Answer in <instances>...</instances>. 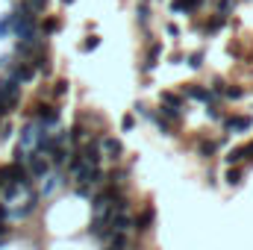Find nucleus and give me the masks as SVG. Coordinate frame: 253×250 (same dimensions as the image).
I'll return each instance as SVG.
<instances>
[{"label": "nucleus", "instance_id": "33", "mask_svg": "<svg viewBox=\"0 0 253 250\" xmlns=\"http://www.w3.org/2000/svg\"><path fill=\"white\" fill-rule=\"evenodd\" d=\"M62 3H65V6H71V3H74V0H62Z\"/></svg>", "mask_w": 253, "mask_h": 250}, {"label": "nucleus", "instance_id": "35", "mask_svg": "<svg viewBox=\"0 0 253 250\" xmlns=\"http://www.w3.org/2000/svg\"><path fill=\"white\" fill-rule=\"evenodd\" d=\"M106 250H112V248H106Z\"/></svg>", "mask_w": 253, "mask_h": 250}, {"label": "nucleus", "instance_id": "18", "mask_svg": "<svg viewBox=\"0 0 253 250\" xmlns=\"http://www.w3.org/2000/svg\"><path fill=\"white\" fill-rule=\"evenodd\" d=\"M159 53H162V44H159V42H156V44H150V50H147V62H144V71H150V68L156 65Z\"/></svg>", "mask_w": 253, "mask_h": 250}, {"label": "nucleus", "instance_id": "15", "mask_svg": "<svg viewBox=\"0 0 253 250\" xmlns=\"http://www.w3.org/2000/svg\"><path fill=\"white\" fill-rule=\"evenodd\" d=\"M159 118H162V121H168V124H177V121H180V109H174V106H165V103H162Z\"/></svg>", "mask_w": 253, "mask_h": 250}, {"label": "nucleus", "instance_id": "25", "mask_svg": "<svg viewBox=\"0 0 253 250\" xmlns=\"http://www.w3.org/2000/svg\"><path fill=\"white\" fill-rule=\"evenodd\" d=\"M189 65H191V68H200V65H203V50H194V53H189Z\"/></svg>", "mask_w": 253, "mask_h": 250}, {"label": "nucleus", "instance_id": "9", "mask_svg": "<svg viewBox=\"0 0 253 250\" xmlns=\"http://www.w3.org/2000/svg\"><path fill=\"white\" fill-rule=\"evenodd\" d=\"M183 94L191 97V100H200V103H209V100H212V91H209L206 85H197V83H186V85H183Z\"/></svg>", "mask_w": 253, "mask_h": 250}, {"label": "nucleus", "instance_id": "13", "mask_svg": "<svg viewBox=\"0 0 253 250\" xmlns=\"http://www.w3.org/2000/svg\"><path fill=\"white\" fill-rule=\"evenodd\" d=\"M200 6H203V0H171V12H186V15H191Z\"/></svg>", "mask_w": 253, "mask_h": 250}, {"label": "nucleus", "instance_id": "23", "mask_svg": "<svg viewBox=\"0 0 253 250\" xmlns=\"http://www.w3.org/2000/svg\"><path fill=\"white\" fill-rule=\"evenodd\" d=\"M197 150H200V156H203V159H209V156L215 153V144H212V141H200V147H197Z\"/></svg>", "mask_w": 253, "mask_h": 250}, {"label": "nucleus", "instance_id": "27", "mask_svg": "<svg viewBox=\"0 0 253 250\" xmlns=\"http://www.w3.org/2000/svg\"><path fill=\"white\" fill-rule=\"evenodd\" d=\"M121 126H124V129H132V126H135V115H124Z\"/></svg>", "mask_w": 253, "mask_h": 250}, {"label": "nucleus", "instance_id": "32", "mask_svg": "<svg viewBox=\"0 0 253 250\" xmlns=\"http://www.w3.org/2000/svg\"><path fill=\"white\" fill-rule=\"evenodd\" d=\"M6 233H9V227H6V224H3V221H0V239H3V236H6Z\"/></svg>", "mask_w": 253, "mask_h": 250}, {"label": "nucleus", "instance_id": "28", "mask_svg": "<svg viewBox=\"0 0 253 250\" xmlns=\"http://www.w3.org/2000/svg\"><path fill=\"white\" fill-rule=\"evenodd\" d=\"M65 91H68V80H59V83H56V94L62 97Z\"/></svg>", "mask_w": 253, "mask_h": 250}, {"label": "nucleus", "instance_id": "17", "mask_svg": "<svg viewBox=\"0 0 253 250\" xmlns=\"http://www.w3.org/2000/svg\"><path fill=\"white\" fill-rule=\"evenodd\" d=\"M224 180H227V186H242V168L239 165H230V171L224 174Z\"/></svg>", "mask_w": 253, "mask_h": 250}, {"label": "nucleus", "instance_id": "6", "mask_svg": "<svg viewBox=\"0 0 253 250\" xmlns=\"http://www.w3.org/2000/svg\"><path fill=\"white\" fill-rule=\"evenodd\" d=\"M88 233H91L94 239H106V236H109V212L94 215L91 224H88Z\"/></svg>", "mask_w": 253, "mask_h": 250}, {"label": "nucleus", "instance_id": "5", "mask_svg": "<svg viewBox=\"0 0 253 250\" xmlns=\"http://www.w3.org/2000/svg\"><path fill=\"white\" fill-rule=\"evenodd\" d=\"M100 150H103V156H109V159H121L124 156V144L115 138V135H106V138H100Z\"/></svg>", "mask_w": 253, "mask_h": 250}, {"label": "nucleus", "instance_id": "1", "mask_svg": "<svg viewBox=\"0 0 253 250\" xmlns=\"http://www.w3.org/2000/svg\"><path fill=\"white\" fill-rule=\"evenodd\" d=\"M18 100H21V83L12 80V77L0 80V118L9 115V112L18 106Z\"/></svg>", "mask_w": 253, "mask_h": 250}, {"label": "nucleus", "instance_id": "29", "mask_svg": "<svg viewBox=\"0 0 253 250\" xmlns=\"http://www.w3.org/2000/svg\"><path fill=\"white\" fill-rule=\"evenodd\" d=\"M135 15H138V21H141V24H144V21H147V6H144V3H141V6H138V12H135Z\"/></svg>", "mask_w": 253, "mask_h": 250}, {"label": "nucleus", "instance_id": "7", "mask_svg": "<svg viewBox=\"0 0 253 250\" xmlns=\"http://www.w3.org/2000/svg\"><path fill=\"white\" fill-rule=\"evenodd\" d=\"M36 115H39V124L42 126H53L59 121V109L50 106V103H39V106H36Z\"/></svg>", "mask_w": 253, "mask_h": 250}, {"label": "nucleus", "instance_id": "11", "mask_svg": "<svg viewBox=\"0 0 253 250\" xmlns=\"http://www.w3.org/2000/svg\"><path fill=\"white\" fill-rule=\"evenodd\" d=\"M251 126H253L251 115H233V118L224 121V129H227V132H248Z\"/></svg>", "mask_w": 253, "mask_h": 250}, {"label": "nucleus", "instance_id": "31", "mask_svg": "<svg viewBox=\"0 0 253 250\" xmlns=\"http://www.w3.org/2000/svg\"><path fill=\"white\" fill-rule=\"evenodd\" d=\"M6 215H9V209H6V206H0V221H6Z\"/></svg>", "mask_w": 253, "mask_h": 250}, {"label": "nucleus", "instance_id": "16", "mask_svg": "<svg viewBox=\"0 0 253 250\" xmlns=\"http://www.w3.org/2000/svg\"><path fill=\"white\" fill-rule=\"evenodd\" d=\"M59 27H62V21H59V18H44V21H42V33H44V36L59 33Z\"/></svg>", "mask_w": 253, "mask_h": 250}, {"label": "nucleus", "instance_id": "14", "mask_svg": "<svg viewBox=\"0 0 253 250\" xmlns=\"http://www.w3.org/2000/svg\"><path fill=\"white\" fill-rule=\"evenodd\" d=\"M106 242H109V248H112V250H126V245H129V239H126V233H112V230H109V236H106Z\"/></svg>", "mask_w": 253, "mask_h": 250}, {"label": "nucleus", "instance_id": "34", "mask_svg": "<svg viewBox=\"0 0 253 250\" xmlns=\"http://www.w3.org/2000/svg\"><path fill=\"white\" fill-rule=\"evenodd\" d=\"M141 3H147V0H141Z\"/></svg>", "mask_w": 253, "mask_h": 250}, {"label": "nucleus", "instance_id": "26", "mask_svg": "<svg viewBox=\"0 0 253 250\" xmlns=\"http://www.w3.org/2000/svg\"><path fill=\"white\" fill-rule=\"evenodd\" d=\"M6 183H12V171H9V165H6V168H0V188L6 186Z\"/></svg>", "mask_w": 253, "mask_h": 250}, {"label": "nucleus", "instance_id": "24", "mask_svg": "<svg viewBox=\"0 0 253 250\" xmlns=\"http://www.w3.org/2000/svg\"><path fill=\"white\" fill-rule=\"evenodd\" d=\"M233 6H236V0H218V15H230Z\"/></svg>", "mask_w": 253, "mask_h": 250}, {"label": "nucleus", "instance_id": "4", "mask_svg": "<svg viewBox=\"0 0 253 250\" xmlns=\"http://www.w3.org/2000/svg\"><path fill=\"white\" fill-rule=\"evenodd\" d=\"M153 221H156V209H153V203L141 206V212L132 218V224H135V230H138V233H147V230L153 227Z\"/></svg>", "mask_w": 253, "mask_h": 250}, {"label": "nucleus", "instance_id": "10", "mask_svg": "<svg viewBox=\"0 0 253 250\" xmlns=\"http://www.w3.org/2000/svg\"><path fill=\"white\" fill-rule=\"evenodd\" d=\"M80 153H83V159H85L88 165H100V159H103L100 141H85V144L80 147Z\"/></svg>", "mask_w": 253, "mask_h": 250}, {"label": "nucleus", "instance_id": "19", "mask_svg": "<svg viewBox=\"0 0 253 250\" xmlns=\"http://www.w3.org/2000/svg\"><path fill=\"white\" fill-rule=\"evenodd\" d=\"M162 103H165V106L180 109V106H183V97H180V94H174V91H162Z\"/></svg>", "mask_w": 253, "mask_h": 250}, {"label": "nucleus", "instance_id": "30", "mask_svg": "<svg viewBox=\"0 0 253 250\" xmlns=\"http://www.w3.org/2000/svg\"><path fill=\"white\" fill-rule=\"evenodd\" d=\"M30 6H33V9H36V12H42V9H44V6H47V0H30Z\"/></svg>", "mask_w": 253, "mask_h": 250}, {"label": "nucleus", "instance_id": "21", "mask_svg": "<svg viewBox=\"0 0 253 250\" xmlns=\"http://www.w3.org/2000/svg\"><path fill=\"white\" fill-rule=\"evenodd\" d=\"M224 94H227L230 100H242V97H245V88H242V85H230V88H224Z\"/></svg>", "mask_w": 253, "mask_h": 250}, {"label": "nucleus", "instance_id": "8", "mask_svg": "<svg viewBox=\"0 0 253 250\" xmlns=\"http://www.w3.org/2000/svg\"><path fill=\"white\" fill-rule=\"evenodd\" d=\"M9 77L18 80V83H30L36 77V68H33V62H15L9 68Z\"/></svg>", "mask_w": 253, "mask_h": 250}, {"label": "nucleus", "instance_id": "12", "mask_svg": "<svg viewBox=\"0 0 253 250\" xmlns=\"http://www.w3.org/2000/svg\"><path fill=\"white\" fill-rule=\"evenodd\" d=\"M245 159H253V141H248V144H242V147L227 153V165H242Z\"/></svg>", "mask_w": 253, "mask_h": 250}, {"label": "nucleus", "instance_id": "3", "mask_svg": "<svg viewBox=\"0 0 253 250\" xmlns=\"http://www.w3.org/2000/svg\"><path fill=\"white\" fill-rule=\"evenodd\" d=\"M109 230L112 233H129V230H135L132 215L129 212H109Z\"/></svg>", "mask_w": 253, "mask_h": 250}, {"label": "nucleus", "instance_id": "20", "mask_svg": "<svg viewBox=\"0 0 253 250\" xmlns=\"http://www.w3.org/2000/svg\"><path fill=\"white\" fill-rule=\"evenodd\" d=\"M224 21H227V15H215V18L206 24V33H218V30L224 27Z\"/></svg>", "mask_w": 253, "mask_h": 250}, {"label": "nucleus", "instance_id": "2", "mask_svg": "<svg viewBox=\"0 0 253 250\" xmlns=\"http://www.w3.org/2000/svg\"><path fill=\"white\" fill-rule=\"evenodd\" d=\"M27 171H30V177L42 180V177H47V171H50V159H44L39 150H30V159H27Z\"/></svg>", "mask_w": 253, "mask_h": 250}, {"label": "nucleus", "instance_id": "22", "mask_svg": "<svg viewBox=\"0 0 253 250\" xmlns=\"http://www.w3.org/2000/svg\"><path fill=\"white\" fill-rule=\"evenodd\" d=\"M97 44H100V39H97V36H88V39L80 44V50H83V53H88V50H94Z\"/></svg>", "mask_w": 253, "mask_h": 250}]
</instances>
